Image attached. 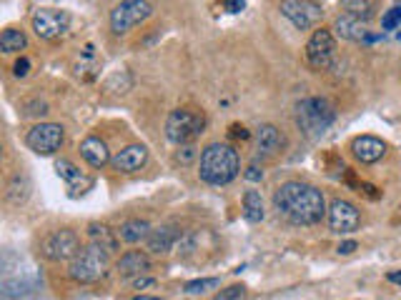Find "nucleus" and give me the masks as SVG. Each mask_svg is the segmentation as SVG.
Masks as SVG:
<instances>
[{"mask_svg":"<svg viewBox=\"0 0 401 300\" xmlns=\"http://www.w3.org/2000/svg\"><path fill=\"white\" fill-rule=\"evenodd\" d=\"M274 210L294 225H316L326 216V200L318 188L301 180H286L274 190Z\"/></svg>","mask_w":401,"mask_h":300,"instance_id":"f257e3e1","label":"nucleus"},{"mask_svg":"<svg viewBox=\"0 0 401 300\" xmlns=\"http://www.w3.org/2000/svg\"><path fill=\"white\" fill-rule=\"evenodd\" d=\"M241 170L239 150L228 143H211L201 150V160H198V175L209 186H228L236 180Z\"/></svg>","mask_w":401,"mask_h":300,"instance_id":"f03ea898","label":"nucleus"},{"mask_svg":"<svg viewBox=\"0 0 401 300\" xmlns=\"http://www.w3.org/2000/svg\"><path fill=\"white\" fill-rule=\"evenodd\" d=\"M336 110L326 98H306L296 105V126L306 138H318L334 126Z\"/></svg>","mask_w":401,"mask_h":300,"instance_id":"7ed1b4c3","label":"nucleus"},{"mask_svg":"<svg viewBox=\"0 0 401 300\" xmlns=\"http://www.w3.org/2000/svg\"><path fill=\"white\" fill-rule=\"evenodd\" d=\"M108 265H111V253L88 243L68 263V276H71V280L80 283V285H90V283H98L106 276Z\"/></svg>","mask_w":401,"mask_h":300,"instance_id":"20e7f679","label":"nucleus"},{"mask_svg":"<svg viewBox=\"0 0 401 300\" xmlns=\"http://www.w3.org/2000/svg\"><path fill=\"white\" fill-rule=\"evenodd\" d=\"M204 128H206L204 110L176 108L166 120V138L176 145H188L204 133Z\"/></svg>","mask_w":401,"mask_h":300,"instance_id":"39448f33","label":"nucleus"},{"mask_svg":"<svg viewBox=\"0 0 401 300\" xmlns=\"http://www.w3.org/2000/svg\"><path fill=\"white\" fill-rule=\"evenodd\" d=\"M153 15L150 0H120L111 10V30L115 36H126L128 30L141 25Z\"/></svg>","mask_w":401,"mask_h":300,"instance_id":"423d86ee","label":"nucleus"},{"mask_svg":"<svg viewBox=\"0 0 401 300\" xmlns=\"http://www.w3.org/2000/svg\"><path fill=\"white\" fill-rule=\"evenodd\" d=\"M336 58V36L329 28H316L306 43V63L314 70H329Z\"/></svg>","mask_w":401,"mask_h":300,"instance_id":"0eeeda50","label":"nucleus"},{"mask_svg":"<svg viewBox=\"0 0 401 300\" xmlns=\"http://www.w3.org/2000/svg\"><path fill=\"white\" fill-rule=\"evenodd\" d=\"M80 238L73 233L71 228H60L48 233L41 240V253L43 258L53 260V263H60V260H73L80 250Z\"/></svg>","mask_w":401,"mask_h":300,"instance_id":"6e6552de","label":"nucleus"},{"mask_svg":"<svg viewBox=\"0 0 401 300\" xmlns=\"http://www.w3.org/2000/svg\"><path fill=\"white\" fill-rule=\"evenodd\" d=\"M66 140V130L58 123H38L25 135V145H28L36 156H53L58 153L60 145Z\"/></svg>","mask_w":401,"mask_h":300,"instance_id":"1a4fd4ad","label":"nucleus"},{"mask_svg":"<svg viewBox=\"0 0 401 300\" xmlns=\"http://www.w3.org/2000/svg\"><path fill=\"white\" fill-rule=\"evenodd\" d=\"M30 25L36 30V36L43 40H58L68 33L71 15L66 10H55V8H38L30 15Z\"/></svg>","mask_w":401,"mask_h":300,"instance_id":"9d476101","label":"nucleus"},{"mask_svg":"<svg viewBox=\"0 0 401 300\" xmlns=\"http://www.w3.org/2000/svg\"><path fill=\"white\" fill-rule=\"evenodd\" d=\"M281 15L294 25L296 30H309L314 25L321 23L323 18V8L318 6L316 0H281L279 3Z\"/></svg>","mask_w":401,"mask_h":300,"instance_id":"9b49d317","label":"nucleus"},{"mask_svg":"<svg viewBox=\"0 0 401 300\" xmlns=\"http://www.w3.org/2000/svg\"><path fill=\"white\" fill-rule=\"evenodd\" d=\"M359 225H361V213L353 203L336 198L334 203L329 205V228H331V233L349 235V233H353V230H359Z\"/></svg>","mask_w":401,"mask_h":300,"instance_id":"f8f14e48","label":"nucleus"},{"mask_svg":"<svg viewBox=\"0 0 401 300\" xmlns=\"http://www.w3.org/2000/svg\"><path fill=\"white\" fill-rule=\"evenodd\" d=\"M148 163V148L141 143L126 145L123 150H118L113 158H111V168L115 173H136Z\"/></svg>","mask_w":401,"mask_h":300,"instance_id":"ddd939ff","label":"nucleus"},{"mask_svg":"<svg viewBox=\"0 0 401 300\" xmlns=\"http://www.w3.org/2000/svg\"><path fill=\"white\" fill-rule=\"evenodd\" d=\"M366 25H369V23H364V20L342 13V15L334 20V36L344 38V40H351V43H372V40H377L379 36H372V30L366 28Z\"/></svg>","mask_w":401,"mask_h":300,"instance_id":"4468645a","label":"nucleus"},{"mask_svg":"<svg viewBox=\"0 0 401 300\" xmlns=\"http://www.w3.org/2000/svg\"><path fill=\"white\" fill-rule=\"evenodd\" d=\"M286 148V135L276 126L266 123L256 130V153L258 158H276Z\"/></svg>","mask_w":401,"mask_h":300,"instance_id":"2eb2a0df","label":"nucleus"},{"mask_svg":"<svg viewBox=\"0 0 401 300\" xmlns=\"http://www.w3.org/2000/svg\"><path fill=\"white\" fill-rule=\"evenodd\" d=\"M351 153L364 165H374L386 156V143L381 138H374V135H359V138L351 140Z\"/></svg>","mask_w":401,"mask_h":300,"instance_id":"dca6fc26","label":"nucleus"},{"mask_svg":"<svg viewBox=\"0 0 401 300\" xmlns=\"http://www.w3.org/2000/svg\"><path fill=\"white\" fill-rule=\"evenodd\" d=\"M181 240V230L176 225H158V228L150 230V235L146 238V248L156 255H163Z\"/></svg>","mask_w":401,"mask_h":300,"instance_id":"f3484780","label":"nucleus"},{"mask_svg":"<svg viewBox=\"0 0 401 300\" xmlns=\"http://www.w3.org/2000/svg\"><path fill=\"white\" fill-rule=\"evenodd\" d=\"M55 173L60 175V178L66 180V186L73 190V195H78V193H85L90 186H93V180L90 178H85L83 173H80L76 165H73L68 158H58L55 160Z\"/></svg>","mask_w":401,"mask_h":300,"instance_id":"a211bd4d","label":"nucleus"},{"mask_svg":"<svg viewBox=\"0 0 401 300\" xmlns=\"http://www.w3.org/2000/svg\"><path fill=\"white\" fill-rule=\"evenodd\" d=\"M150 268V260L143 250H128L120 255V260L115 263L120 278H141L146 270Z\"/></svg>","mask_w":401,"mask_h":300,"instance_id":"6ab92c4d","label":"nucleus"},{"mask_svg":"<svg viewBox=\"0 0 401 300\" xmlns=\"http://www.w3.org/2000/svg\"><path fill=\"white\" fill-rule=\"evenodd\" d=\"M88 240L93 243V246L108 250L111 255H113V253L120 248L118 230H113L111 225H106V223H90V225H88Z\"/></svg>","mask_w":401,"mask_h":300,"instance_id":"aec40b11","label":"nucleus"},{"mask_svg":"<svg viewBox=\"0 0 401 300\" xmlns=\"http://www.w3.org/2000/svg\"><path fill=\"white\" fill-rule=\"evenodd\" d=\"M80 156H83V160L88 163V165H93V168H103V165H108V163H111L108 145L103 143L101 138H93V135L80 143Z\"/></svg>","mask_w":401,"mask_h":300,"instance_id":"412c9836","label":"nucleus"},{"mask_svg":"<svg viewBox=\"0 0 401 300\" xmlns=\"http://www.w3.org/2000/svg\"><path fill=\"white\" fill-rule=\"evenodd\" d=\"M150 225L148 220H141V218H128V220H123L118 225V238L123 240V243H131V246H136V243H141V240H146L150 235Z\"/></svg>","mask_w":401,"mask_h":300,"instance_id":"4be33fe9","label":"nucleus"},{"mask_svg":"<svg viewBox=\"0 0 401 300\" xmlns=\"http://www.w3.org/2000/svg\"><path fill=\"white\" fill-rule=\"evenodd\" d=\"M28 48V38H25L23 30L18 28H6L0 33V50L8 55L13 53H20V50Z\"/></svg>","mask_w":401,"mask_h":300,"instance_id":"5701e85b","label":"nucleus"},{"mask_svg":"<svg viewBox=\"0 0 401 300\" xmlns=\"http://www.w3.org/2000/svg\"><path fill=\"white\" fill-rule=\"evenodd\" d=\"M244 218L248 223H261L266 218L264 210V198L258 190H246L244 195Z\"/></svg>","mask_w":401,"mask_h":300,"instance_id":"b1692460","label":"nucleus"},{"mask_svg":"<svg viewBox=\"0 0 401 300\" xmlns=\"http://www.w3.org/2000/svg\"><path fill=\"white\" fill-rule=\"evenodd\" d=\"M28 195H30L28 178H25L23 173L13 175V180L8 183V188H6V200H8V203H10V205H20V203H25V200H28Z\"/></svg>","mask_w":401,"mask_h":300,"instance_id":"393cba45","label":"nucleus"},{"mask_svg":"<svg viewBox=\"0 0 401 300\" xmlns=\"http://www.w3.org/2000/svg\"><path fill=\"white\" fill-rule=\"evenodd\" d=\"M339 6H342V10L346 13V15H353V18L364 20V23H369V20L374 18L372 0H339Z\"/></svg>","mask_w":401,"mask_h":300,"instance_id":"a878e982","label":"nucleus"},{"mask_svg":"<svg viewBox=\"0 0 401 300\" xmlns=\"http://www.w3.org/2000/svg\"><path fill=\"white\" fill-rule=\"evenodd\" d=\"M3 300H15V298H23L33 290V283L23 280V278H6L3 280Z\"/></svg>","mask_w":401,"mask_h":300,"instance_id":"bb28decb","label":"nucleus"},{"mask_svg":"<svg viewBox=\"0 0 401 300\" xmlns=\"http://www.w3.org/2000/svg\"><path fill=\"white\" fill-rule=\"evenodd\" d=\"M218 285H221V280H218V278H198V280L186 283L183 293H188V295H204V293H209V290L218 288Z\"/></svg>","mask_w":401,"mask_h":300,"instance_id":"cd10ccee","label":"nucleus"},{"mask_svg":"<svg viewBox=\"0 0 401 300\" xmlns=\"http://www.w3.org/2000/svg\"><path fill=\"white\" fill-rule=\"evenodd\" d=\"M381 28L386 30V33H394V30L401 28V6H394V8H389V10L384 13Z\"/></svg>","mask_w":401,"mask_h":300,"instance_id":"c85d7f7f","label":"nucleus"},{"mask_svg":"<svg viewBox=\"0 0 401 300\" xmlns=\"http://www.w3.org/2000/svg\"><path fill=\"white\" fill-rule=\"evenodd\" d=\"M246 298V288L244 285H228L226 290L216 295V300H244Z\"/></svg>","mask_w":401,"mask_h":300,"instance_id":"c756f323","label":"nucleus"},{"mask_svg":"<svg viewBox=\"0 0 401 300\" xmlns=\"http://www.w3.org/2000/svg\"><path fill=\"white\" fill-rule=\"evenodd\" d=\"M228 138L231 140H248L251 138V130L246 126H241V123H234V126L228 128Z\"/></svg>","mask_w":401,"mask_h":300,"instance_id":"7c9ffc66","label":"nucleus"},{"mask_svg":"<svg viewBox=\"0 0 401 300\" xmlns=\"http://www.w3.org/2000/svg\"><path fill=\"white\" fill-rule=\"evenodd\" d=\"M356 193H359V195H364V198H369V200L381 198V190H379L377 186H372V183H364V180H361V186L356 188Z\"/></svg>","mask_w":401,"mask_h":300,"instance_id":"2f4dec72","label":"nucleus"},{"mask_svg":"<svg viewBox=\"0 0 401 300\" xmlns=\"http://www.w3.org/2000/svg\"><path fill=\"white\" fill-rule=\"evenodd\" d=\"M196 158V148L193 145H181V150H178V156H176V160L178 163H183V165H188V163Z\"/></svg>","mask_w":401,"mask_h":300,"instance_id":"473e14b6","label":"nucleus"},{"mask_svg":"<svg viewBox=\"0 0 401 300\" xmlns=\"http://www.w3.org/2000/svg\"><path fill=\"white\" fill-rule=\"evenodd\" d=\"M28 73H30V60L28 58L15 60V66H13V75H15V78H25Z\"/></svg>","mask_w":401,"mask_h":300,"instance_id":"72a5a7b5","label":"nucleus"},{"mask_svg":"<svg viewBox=\"0 0 401 300\" xmlns=\"http://www.w3.org/2000/svg\"><path fill=\"white\" fill-rule=\"evenodd\" d=\"M246 180H251V183H258V180H264V170L258 168V165H248V170H246Z\"/></svg>","mask_w":401,"mask_h":300,"instance_id":"f704fd0d","label":"nucleus"},{"mask_svg":"<svg viewBox=\"0 0 401 300\" xmlns=\"http://www.w3.org/2000/svg\"><path fill=\"white\" fill-rule=\"evenodd\" d=\"M223 8L228 13H241L246 8V0H223Z\"/></svg>","mask_w":401,"mask_h":300,"instance_id":"c9c22d12","label":"nucleus"},{"mask_svg":"<svg viewBox=\"0 0 401 300\" xmlns=\"http://www.w3.org/2000/svg\"><path fill=\"white\" fill-rule=\"evenodd\" d=\"M353 250H356V243H353V240H346V243H342V246L336 248L339 255H351Z\"/></svg>","mask_w":401,"mask_h":300,"instance_id":"e433bc0d","label":"nucleus"},{"mask_svg":"<svg viewBox=\"0 0 401 300\" xmlns=\"http://www.w3.org/2000/svg\"><path fill=\"white\" fill-rule=\"evenodd\" d=\"M153 285H156V280H153V278H136V280H133V288H153Z\"/></svg>","mask_w":401,"mask_h":300,"instance_id":"4c0bfd02","label":"nucleus"},{"mask_svg":"<svg viewBox=\"0 0 401 300\" xmlns=\"http://www.w3.org/2000/svg\"><path fill=\"white\" fill-rule=\"evenodd\" d=\"M386 278H389L391 283H396V285H401V270H391V273H389Z\"/></svg>","mask_w":401,"mask_h":300,"instance_id":"58836bf2","label":"nucleus"},{"mask_svg":"<svg viewBox=\"0 0 401 300\" xmlns=\"http://www.w3.org/2000/svg\"><path fill=\"white\" fill-rule=\"evenodd\" d=\"M133 300H161V298H153V295H136Z\"/></svg>","mask_w":401,"mask_h":300,"instance_id":"ea45409f","label":"nucleus"},{"mask_svg":"<svg viewBox=\"0 0 401 300\" xmlns=\"http://www.w3.org/2000/svg\"><path fill=\"white\" fill-rule=\"evenodd\" d=\"M399 210H401V205H399Z\"/></svg>","mask_w":401,"mask_h":300,"instance_id":"a19ab883","label":"nucleus"}]
</instances>
